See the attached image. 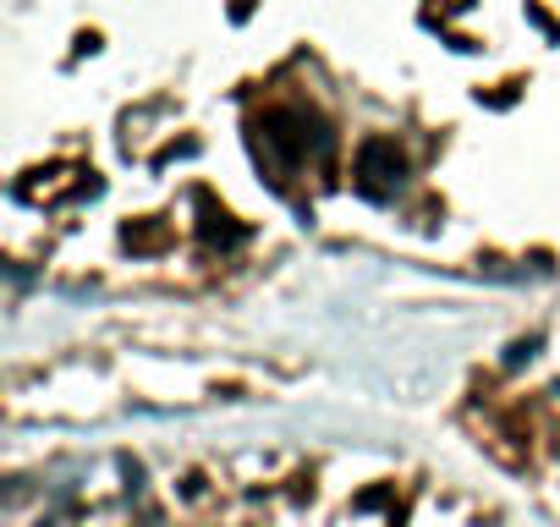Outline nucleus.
<instances>
[{
	"label": "nucleus",
	"mask_w": 560,
	"mask_h": 527,
	"mask_svg": "<svg viewBox=\"0 0 560 527\" xmlns=\"http://www.w3.org/2000/svg\"><path fill=\"white\" fill-rule=\"evenodd\" d=\"M358 181H363V192H390L396 181H401V154L390 149V143H363V160H358Z\"/></svg>",
	"instance_id": "nucleus-1"
}]
</instances>
